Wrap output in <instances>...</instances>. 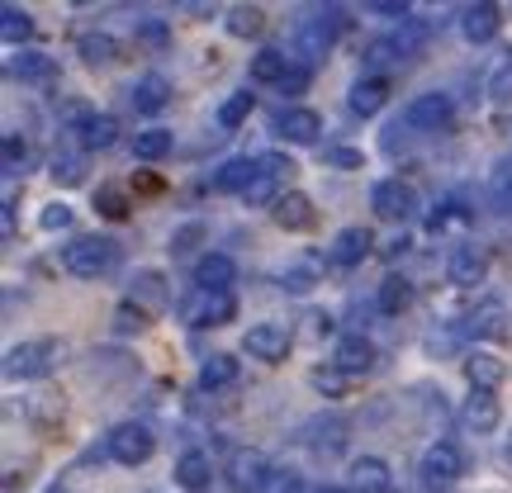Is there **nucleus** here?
<instances>
[{
    "instance_id": "nucleus-1",
    "label": "nucleus",
    "mask_w": 512,
    "mask_h": 493,
    "mask_svg": "<svg viewBox=\"0 0 512 493\" xmlns=\"http://www.w3.org/2000/svg\"><path fill=\"white\" fill-rule=\"evenodd\" d=\"M342 29H347V10H342V5H323V10H313V15L294 29V48H299L304 62H323Z\"/></svg>"
},
{
    "instance_id": "nucleus-2",
    "label": "nucleus",
    "mask_w": 512,
    "mask_h": 493,
    "mask_svg": "<svg viewBox=\"0 0 512 493\" xmlns=\"http://www.w3.org/2000/svg\"><path fill=\"white\" fill-rule=\"evenodd\" d=\"M62 356H67V347H62L57 337H34V342L10 347V356H5V375H10V380H43V375H53L57 370Z\"/></svg>"
},
{
    "instance_id": "nucleus-3",
    "label": "nucleus",
    "mask_w": 512,
    "mask_h": 493,
    "mask_svg": "<svg viewBox=\"0 0 512 493\" xmlns=\"http://www.w3.org/2000/svg\"><path fill=\"white\" fill-rule=\"evenodd\" d=\"M119 266V242L114 238H76L67 252H62V271L67 275H81V280H100Z\"/></svg>"
},
{
    "instance_id": "nucleus-4",
    "label": "nucleus",
    "mask_w": 512,
    "mask_h": 493,
    "mask_svg": "<svg viewBox=\"0 0 512 493\" xmlns=\"http://www.w3.org/2000/svg\"><path fill=\"white\" fill-rule=\"evenodd\" d=\"M176 313H181L185 328H223V323H233V313H238V299L233 290H190L176 299Z\"/></svg>"
},
{
    "instance_id": "nucleus-5",
    "label": "nucleus",
    "mask_w": 512,
    "mask_h": 493,
    "mask_svg": "<svg viewBox=\"0 0 512 493\" xmlns=\"http://www.w3.org/2000/svg\"><path fill=\"white\" fill-rule=\"evenodd\" d=\"M105 451H110V460H119V465H128V470H138V465L152 460L157 437H152L147 422H119V427L110 432V441H105Z\"/></svg>"
},
{
    "instance_id": "nucleus-6",
    "label": "nucleus",
    "mask_w": 512,
    "mask_h": 493,
    "mask_svg": "<svg viewBox=\"0 0 512 493\" xmlns=\"http://www.w3.org/2000/svg\"><path fill=\"white\" fill-rule=\"evenodd\" d=\"M422 489H451L460 475H465V456H460L456 441H432L427 451H422Z\"/></svg>"
},
{
    "instance_id": "nucleus-7",
    "label": "nucleus",
    "mask_w": 512,
    "mask_h": 493,
    "mask_svg": "<svg viewBox=\"0 0 512 493\" xmlns=\"http://www.w3.org/2000/svg\"><path fill=\"white\" fill-rule=\"evenodd\" d=\"M451 114H456V100H451V95L427 91V95H418V100L403 105L399 128H413V133H441V128L451 124Z\"/></svg>"
},
{
    "instance_id": "nucleus-8",
    "label": "nucleus",
    "mask_w": 512,
    "mask_h": 493,
    "mask_svg": "<svg viewBox=\"0 0 512 493\" xmlns=\"http://www.w3.org/2000/svg\"><path fill=\"white\" fill-rule=\"evenodd\" d=\"M370 209L389 223H403L418 214V190L408 181H399V176H384V181L370 185Z\"/></svg>"
},
{
    "instance_id": "nucleus-9",
    "label": "nucleus",
    "mask_w": 512,
    "mask_h": 493,
    "mask_svg": "<svg viewBox=\"0 0 512 493\" xmlns=\"http://www.w3.org/2000/svg\"><path fill=\"white\" fill-rule=\"evenodd\" d=\"M290 347H294L290 323H256V328H247V337H242V351H247L252 361H266V366L285 361Z\"/></svg>"
},
{
    "instance_id": "nucleus-10",
    "label": "nucleus",
    "mask_w": 512,
    "mask_h": 493,
    "mask_svg": "<svg viewBox=\"0 0 512 493\" xmlns=\"http://www.w3.org/2000/svg\"><path fill=\"white\" fill-rule=\"evenodd\" d=\"M266 479H271V465H266L261 451H252V446L233 451V460H228V484H233V493H261Z\"/></svg>"
},
{
    "instance_id": "nucleus-11",
    "label": "nucleus",
    "mask_w": 512,
    "mask_h": 493,
    "mask_svg": "<svg viewBox=\"0 0 512 493\" xmlns=\"http://www.w3.org/2000/svg\"><path fill=\"white\" fill-rule=\"evenodd\" d=\"M256 162H261V171H256V181H252V190H247V195H242V200L252 204V209H261V204H280V176H285V171H294L290 162H285V157H280V152H266V157H256Z\"/></svg>"
},
{
    "instance_id": "nucleus-12",
    "label": "nucleus",
    "mask_w": 512,
    "mask_h": 493,
    "mask_svg": "<svg viewBox=\"0 0 512 493\" xmlns=\"http://www.w3.org/2000/svg\"><path fill=\"white\" fill-rule=\"evenodd\" d=\"M446 275H451V285H460V290H475V285H484V275H489V252L465 242V247H456V252H451Z\"/></svg>"
},
{
    "instance_id": "nucleus-13",
    "label": "nucleus",
    "mask_w": 512,
    "mask_h": 493,
    "mask_svg": "<svg viewBox=\"0 0 512 493\" xmlns=\"http://www.w3.org/2000/svg\"><path fill=\"white\" fill-rule=\"evenodd\" d=\"M233 280H238V261L228 252H204L200 261H195V290H233Z\"/></svg>"
},
{
    "instance_id": "nucleus-14",
    "label": "nucleus",
    "mask_w": 512,
    "mask_h": 493,
    "mask_svg": "<svg viewBox=\"0 0 512 493\" xmlns=\"http://www.w3.org/2000/svg\"><path fill=\"white\" fill-rule=\"evenodd\" d=\"M384 100H389V81H384V76L361 72L356 81H351V91H347V110L361 114V119H375V114L384 110Z\"/></svg>"
},
{
    "instance_id": "nucleus-15",
    "label": "nucleus",
    "mask_w": 512,
    "mask_h": 493,
    "mask_svg": "<svg viewBox=\"0 0 512 493\" xmlns=\"http://www.w3.org/2000/svg\"><path fill=\"white\" fill-rule=\"evenodd\" d=\"M498 24H503V10H498L494 0H479V5L460 10V34H465V43H475V48L498 34Z\"/></svg>"
},
{
    "instance_id": "nucleus-16",
    "label": "nucleus",
    "mask_w": 512,
    "mask_h": 493,
    "mask_svg": "<svg viewBox=\"0 0 512 493\" xmlns=\"http://www.w3.org/2000/svg\"><path fill=\"white\" fill-rule=\"evenodd\" d=\"M370 252H375L370 228H342V233L332 238V247H328V261L332 266H342V271H351V266H361Z\"/></svg>"
},
{
    "instance_id": "nucleus-17",
    "label": "nucleus",
    "mask_w": 512,
    "mask_h": 493,
    "mask_svg": "<svg viewBox=\"0 0 512 493\" xmlns=\"http://www.w3.org/2000/svg\"><path fill=\"white\" fill-rule=\"evenodd\" d=\"M128 299H133V304H138L143 313H152V318H157V313L171 304L166 275H162V271H138L133 280H128Z\"/></svg>"
},
{
    "instance_id": "nucleus-18",
    "label": "nucleus",
    "mask_w": 512,
    "mask_h": 493,
    "mask_svg": "<svg viewBox=\"0 0 512 493\" xmlns=\"http://www.w3.org/2000/svg\"><path fill=\"white\" fill-rule=\"evenodd\" d=\"M389 484H394L389 460H380V456L351 460V470H347V489L351 493H389Z\"/></svg>"
},
{
    "instance_id": "nucleus-19",
    "label": "nucleus",
    "mask_w": 512,
    "mask_h": 493,
    "mask_svg": "<svg viewBox=\"0 0 512 493\" xmlns=\"http://www.w3.org/2000/svg\"><path fill=\"white\" fill-rule=\"evenodd\" d=\"M332 366L342 370V375H366V370L375 366V347H370L366 332H347V337L337 342V351H332Z\"/></svg>"
},
{
    "instance_id": "nucleus-20",
    "label": "nucleus",
    "mask_w": 512,
    "mask_h": 493,
    "mask_svg": "<svg viewBox=\"0 0 512 493\" xmlns=\"http://www.w3.org/2000/svg\"><path fill=\"white\" fill-rule=\"evenodd\" d=\"M275 133L285 138V143H318V133H323V119L304 105H290V110L275 114Z\"/></svg>"
},
{
    "instance_id": "nucleus-21",
    "label": "nucleus",
    "mask_w": 512,
    "mask_h": 493,
    "mask_svg": "<svg viewBox=\"0 0 512 493\" xmlns=\"http://www.w3.org/2000/svg\"><path fill=\"white\" fill-rule=\"evenodd\" d=\"M498 418H503V408H498L494 389H470V399L460 408V422H465L470 432H494Z\"/></svg>"
},
{
    "instance_id": "nucleus-22",
    "label": "nucleus",
    "mask_w": 512,
    "mask_h": 493,
    "mask_svg": "<svg viewBox=\"0 0 512 493\" xmlns=\"http://www.w3.org/2000/svg\"><path fill=\"white\" fill-rule=\"evenodd\" d=\"M271 219L280 223L285 233H309L313 223H318V214H313V200H309V195L290 190V195H280V204L271 209Z\"/></svg>"
},
{
    "instance_id": "nucleus-23",
    "label": "nucleus",
    "mask_w": 512,
    "mask_h": 493,
    "mask_svg": "<svg viewBox=\"0 0 512 493\" xmlns=\"http://www.w3.org/2000/svg\"><path fill=\"white\" fill-rule=\"evenodd\" d=\"M290 57L280 53V48H256L252 62H247V76H252V86H285V76H290Z\"/></svg>"
},
{
    "instance_id": "nucleus-24",
    "label": "nucleus",
    "mask_w": 512,
    "mask_h": 493,
    "mask_svg": "<svg viewBox=\"0 0 512 493\" xmlns=\"http://www.w3.org/2000/svg\"><path fill=\"white\" fill-rule=\"evenodd\" d=\"M133 110L138 114H162L166 105H171V81H166L162 72H147V76H138V86H133Z\"/></svg>"
},
{
    "instance_id": "nucleus-25",
    "label": "nucleus",
    "mask_w": 512,
    "mask_h": 493,
    "mask_svg": "<svg viewBox=\"0 0 512 493\" xmlns=\"http://www.w3.org/2000/svg\"><path fill=\"white\" fill-rule=\"evenodd\" d=\"M256 171H261V162H252V157H228V162L219 166V176H214V190H219V195H247L256 181Z\"/></svg>"
},
{
    "instance_id": "nucleus-26",
    "label": "nucleus",
    "mask_w": 512,
    "mask_h": 493,
    "mask_svg": "<svg viewBox=\"0 0 512 493\" xmlns=\"http://www.w3.org/2000/svg\"><path fill=\"white\" fill-rule=\"evenodd\" d=\"M53 181L57 185H81L86 181V147L76 143L72 133L62 138V147H57V157H53Z\"/></svg>"
},
{
    "instance_id": "nucleus-27",
    "label": "nucleus",
    "mask_w": 512,
    "mask_h": 493,
    "mask_svg": "<svg viewBox=\"0 0 512 493\" xmlns=\"http://www.w3.org/2000/svg\"><path fill=\"white\" fill-rule=\"evenodd\" d=\"M503 361H498L494 351H470L465 356V380H470V389H494L498 394V384H503Z\"/></svg>"
},
{
    "instance_id": "nucleus-28",
    "label": "nucleus",
    "mask_w": 512,
    "mask_h": 493,
    "mask_svg": "<svg viewBox=\"0 0 512 493\" xmlns=\"http://www.w3.org/2000/svg\"><path fill=\"white\" fill-rule=\"evenodd\" d=\"M465 332H470V337H503V332H508V304H503V299H484V304L470 313Z\"/></svg>"
},
{
    "instance_id": "nucleus-29",
    "label": "nucleus",
    "mask_w": 512,
    "mask_h": 493,
    "mask_svg": "<svg viewBox=\"0 0 512 493\" xmlns=\"http://www.w3.org/2000/svg\"><path fill=\"white\" fill-rule=\"evenodd\" d=\"M209 475H214V465H209L204 451H185V456L176 460V484H181L185 493H204L209 489Z\"/></svg>"
},
{
    "instance_id": "nucleus-30",
    "label": "nucleus",
    "mask_w": 512,
    "mask_h": 493,
    "mask_svg": "<svg viewBox=\"0 0 512 493\" xmlns=\"http://www.w3.org/2000/svg\"><path fill=\"white\" fill-rule=\"evenodd\" d=\"M408 304H413V285H408L403 275H384L380 290H375V309H380L384 318H399Z\"/></svg>"
},
{
    "instance_id": "nucleus-31",
    "label": "nucleus",
    "mask_w": 512,
    "mask_h": 493,
    "mask_svg": "<svg viewBox=\"0 0 512 493\" xmlns=\"http://www.w3.org/2000/svg\"><path fill=\"white\" fill-rule=\"evenodd\" d=\"M0 38H5L10 48H24V43L34 38V15H29L24 5H0Z\"/></svg>"
},
{
    "instance_id": "nucleus-32",
    "label": "nucleus",
    "mask_w": 512,
    "mask_h": 493,
    "mask_svg": "<svg viewBox=\"0 0 512 493\" xmlns=\"http://www.w3.org/2000/svg\"><path fill=\"white\" fill-rule=\"evenodd\" d=\"M76 57L86 67H110V62H119V43H114V34H81L76 38Z\"/></svg>"
},
{
    "instance_id": "nucleus-33",
    "label": "nucleus",
    "mask_w": 512,
    "mask_h": 493,
    "mask_svg": "<svg viewBox=\"0 0 512 493\" xmlns=\"http://www.w3.org/2000/svg\"><path fill=\"white\" fill-rule=\"evenodd\" d=\"M233 380H238V356H228V351H214V356H204V366H200V389H228Z\"/></svg>"
},
{
    "instance_id": "nucleus-34",
    "label": "nucleus",
    "mask_w": 512,
    "mask_h": 493,
    "mask_svg": "<svg viewBox=\"0 0 512 493\" xmlns=\"http://www.w3.org/2000/svg\"><path fill=\"white\" fill-rule=\"evenodd\" d=\"M323 280V256H313V252H304L299 261H294L290 271H285V290H294V294H309L313 285Z\"/></svg>"
},
{
    "instance_id": "nucleus-35",
    "label": "nucleus",
    "mask_w": 512,
    "mask_h": 493,
    "mask_svg": "<svg viewBox=\"0 0 512 493\" xmlns=\"http://www.w3.org/2000/svg\"><path fill=\"white\" fill-rule=\"evenodd\" d=\"M10 76H19V81H53L57 62L48 53H19L10 57Z\"/></svg>"
},
{
    "instance_id": "nucleus-36",
    "label": "nucleus",
    "mask_w": 512,
    "mask_h": 493,
    "mask_svg": "<svg viewBox=\"0 0 512 493\" xmlns=\"http://www.w3.org/2000/svg\"><path fill=\"white\" fill-rule=\"evenodd\" d=\"M266 29V10L261 5H233L228 10V34L233 38H256Z\"/></svg>"
},
{
    "instance_id": "nucleus-37",
    "label": "nucleus",
    "mask_w": 512,
    "mask_h": 493,
    "mask_svg": "<svg viewBox=\"0 0 512 493\" xmlns=\"http://www.w3.org/2000/svg\"><path fill=\"white\" fill-rule=\"evenodd\" d=\"M166 152H171V133H166V128H143V133L133 138V157H138V162H162Z\"/></svg>"
},
{
    "instance_id": "nucleus-38",
    "label": "nucleus",
    "mask_w": 512,
    "mask_h": 493,
    "mask_svg": "<svg viewBox=\"0 0 512 493\" xmlns=\"http://www.w3.org/2000/svg\"><path fill=\"white\" fill-rule=\"evenodd\" d=\"M24 166H29V143L19 133H5V143H0V171L15 181V176H24Z\"/></svg>"
},
{
    "instance_id": "nucleus-39",
    "label": "nucleus",
    "mask_w": 512,
    "mask_h": 493,
    "mask_svg": "<svg viewBox=\"0 0 512 493\" xmlns=\"http://www.w3.org/2000/svg\"><path fill=\"white\" fill-rule=\"evenodd\" d=\"M427 34H432V29H427L422 19H408V24H399L389 38H394V48H399L403 57H418L422 48H427Z\"/></svg>"
},
{
    "instance_id": "nucleus-40",
    "label": "nucleus",
    "mask_w": 512,
    "mask_h": 493,
    "mask_svg": "<svg viewBox=\"0 0 512 493\" xmlns=\"http://www.w3.org/2000/svg\"><path fill=\"white\" fill-rule=\"evenodd\" d=\"M62 413H67V403L57 399V394H34V399L24 403V418H29V422H43V427L62 422Z\"/></svg>"
},
{
    "instance_id": "nucleus-41",
    "label": "nucleus",
    "mask_w": 512,
    "mask_h": 493,
    "mask_svg": "<svg viewBox=\"0 0 512 493\" xmlns=\"http://www.w3.org/2000/svg\"><path fill=\"white\" fill-rule=\"evenodd\" d=\"M366 72L370 76H384V67H394V62H403V53L394 48V38H375V43H366Z\"/></svg>"
},
{
    "instance_id": "nucleus-42",
    "label": "nucleus",
    "mask_w": 512,
    "mask_h": 493,
    "mask_svg": "<svg viewBox=\"0 0 512 493\" xmlns=\"http://www.w3.org/2000/svg\"><path fill=\"white\" fill-rule=\"evenodd\" d=\"M252 105H256L252 91H233V95H228V100L219 105V124H223V128H238L242 119L252 114Z\"/></svg>"
},
{
    "instance_id": "nucleus-43",
    "label": "nucleus",
    "mask_w": 512,
    "mask_h": 493,
    "mask_svg": "<svg viewBox=\"0 0 512 493\" xmlns=\"http://www.w3.org/2000/svg\"><path fill=\"white\" fill-rule=\"evenodd\" d=\"M95 209H100L105 219H128V195L119 185H100V190H95Z\"/></svg>"
},
{
    "instance_id": "nucleus-44",
    "label": "nucleus",
    "mask_w": 512,
    "mask_h": 493,
    "mask_svg": "<svg viewBox=\"0 0 512 493\" xmlns=\"http://www.w3.org/2000/svg\"><path fill=\"white\" fill-rule=\"evenodd\" d=\"M489 195L503 214H512V162H498L494 176H489Z\"/></svg>"
},
{
    "instance_id": "nucleus-45",
    "label": "nucleus",
    "mask_w": 512,
    "mask_h": 493,
    "mask_svg": "<svg viewBox=\"0 0 512 493\" xmlns=\"http://www.w3.org/2000/svg\"><path fill=\"white\" fill-rule=\"evenodd\" d=\"M309 384L318 389V394H328V399H342V394H347V375H342L337 366H318L309 375Z\"/></svg>"
},
{
    "instance_id": "nucleus-46",
    "label": "nucleus",
    "mask_w": 512,
    "mask_h": 493,
    "mask_svg": "<svg viewBox=\"0 0 512 493\" xmlns=\"http://www.w3.org/2000/svg\"><path fill=\"white\" fill-rule=\"evenodd\" d=\"M147 323H152V313H143L133 299H124V304L114 309V332H124V337H128V332H143Z\"/></svg>"
},
{
    "instance_id": "nucleus-47",
    "label": "nucleus",
    "mask_w": 512,
    "mask_h": 493,
    "mask_svg": "<svg viewBox=\"0 0 512 493\" xmlns=\"http://www.w3.org/2000/svg\"><path fill=\"white\" fill-rule=\"evenodd\" d=\"M38 228H43V233H62V228H72V204H62V200L43 204V214H38Z\"/></svg>"
},
{
    "instance_id": "nucleus-48",
    "label": "nucleus",
    "mask_w": 512,
    "mask_h": 493,
    "mask_svg": "<svg viewBox=\"0 0 512 493\" xmlns=\"http://www.w3.org/2000/svg\"><path fill=\"white\" fill-rule=\"evenodd\" d=\"M261 493H309V484H304V475H294V470H271Z\"/></svg>"
},
{
    "instance_id": "nucleus-49",
    "label": "nucleus",
    "mask_w": 512,
    "mask_h": 493,
    "mask_svg": "<svg viewBox=\"0 0 512 493\" xmlns=\"http://www.w3.org/2000/svg\"><path fill=\"white\" fill-rule=\"evenodd\" d=\"M456 209H460L456 200H441L437 209L427 214V228H432V233H441V228H451V223H456V219H465V214H456Z\"/></svg>"
},
{
    "instance_id": "nucleus-50",
    "label": "nucleus",
    "mask_w": 512,
    "mask_h": 493,
    "mask_svg": "<svg viewBox=\"0 0 512 493\" xmlns=\"http://www.w3.org/2000/svg\"><path fill=\"white\" fill-rule=\"evenodd\" d=\"M138 38H143L147 48H166V38L171 34H166L162 19H138Z\"/></svg>"
},
{
    "instance_id": "nucleus-51",
    "label": "nucleus",
    "mask_w": 512,
    "mask_h": 493,
    "mask_svg": "<svg viewBox=\"0 0 512 493\" xmlns=\"http://www.w3.org/2000/svg\"><path fill=\"white\" fill-rule=\"evenodd\" d=\"M323 162H328V166H347V171H356V166H366V157H361L356 147H328V152H323Z\"/></svg>"
},
{
    "instance_id": "nucleus-52",
    "label": "nucleus",
    "mask_w": 512,
    "mask_h": 493,
    "mask_svg": "<svg viewBox=\"0 0 512 493\" xmlns=\"http://www.w3.org/2000/svg\"><path fill=\"white\" fill-rule=\"evenodd\" d=\"M200 238H204V223H185V228H176V238H171V252L185 256Z\"/></svg>"
},
{
    "instance_id": "nucleus-53",
    "label": "nucleus",
    "mask_w": 512,
    "mask_h": 493,
    "mask_svg": "<svg viewBox=\"0 0 512 493\" xmlns=\"http://www.w3.org/2000/svg\"><path fill=\"white\" fill-rule=\"evenodd\" d=\"M370 15H389V19H403V24H408L413 10H408V0H370Z\"/></svg>"
},
{
    "instance_id": "nucleus-54",
    "label": "nucleus",
    "mask_w": 512,
    "mask_h": 493,
    "mask_svg": "<svg viewBox=\"0 0 512 493\" xmlns=\"http://www.w3.org/2000/svg\"><path fill=\"white\" fill-rule=\"evenodd\" d=\"M304 86H309V72H304V67H294V72L285 76V86H280V91H285V95H299Z\"/></svg>"
},
{
    "instance_id": "nucleus-55",
    "label": "nucleus",
    "mask_w": 512,
    "mask_h": 493,
    "mask_svg": "<svg viewBox=\"0 0 512 493\" xmlns=\"http://www.w3.org/2000/svg\"><path fill=\"white\" fill-rule=\"evenodd\" d=\"M15 209H19V200L15 195H5V242L15 238Z\"/></svg>"
},
{
    "instance_id": "nucleus-56",
    "label": "nucleus",
    "mask_w": 512,
    "mask_h": 493,
    "mask_svg": "<svg viewBox=\"0 0 512 493\" xmlns=\"http://www.w3.org/2000/svg\"><path fill=\"white\" fill-rule=\"evenodd\" d=\"M43 493H72V489H62V484H53V489H43Z\"/></svg>"
}]
</instances>
